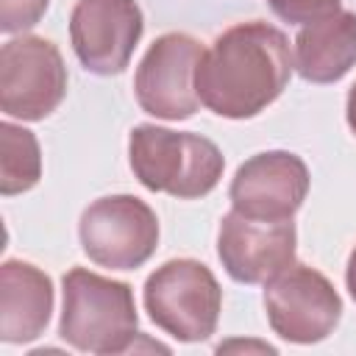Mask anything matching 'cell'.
Listing matches in <instances>:
<instances>
[{"instance_id": "obj_1", "label": "cell", "mask_w": 356, "mask_h": 356, "mask_svg": "<svg viewBox=\"0 0 356 356\" xmlns=\"http://www.w3.org/2000/svg\"><path fill=\"white\" fill-rule=\"evenodd\" d=\"M292 50L281 28L250 19L225 28L195 70L200 106L225 120H250L261 114L286 89L292 75Z\"/></svg>"}, {"instance_id": "obj_18", "label": "cell", "mask_w": 356, "mask_h": 356, "mask_svg": "<svg viewBox=\"0 0 356 356\" xmlns=\"http://www.w3.org/2000/svg\"><path fill=\"white\" fill-rule=\"evenodd\" d=\"M345 117H348V128H350V131H353V136H356V83H353V86H350V92H348Z\"/></svg>"}, {"instance_id": "obj_2", "label": "cell", "mask_w": 356, "mask_h": 356, "mask_svg": "<svg viewBox=\"0 0 356 356\" xmlns=\"http://www.w3.org/2000/svg\"><path fill=\"white\" fill-rule=\"evenodd\" d=\"M61 289L64 306L58 337L70 348L97 356H114L134 348V339L139 337V314L131 284L86 267H72L64 273Z\"/></svg>"}, {"instance_id": "obj_9", "label": "cell", "mask_w": 356, "mask_h": 356, "mask_svg": "<svg viewBox=\"0 0 356 356\" xmlns=\"http://www.w3.org/2000/svg\"><path fill=\"white\" fill-rule=\"evenodd\" d=\"M145 33L136 0H78L70 14V42L95 75H120Z\"/></svg>"}, {"instance_id": "obj_12", "label": "cell", "mask_w": 356, "mask_h": 356, "mask_svg": "<svg viewBox=\"0 0 356 356\" xmlns=\"http://www.w3.org/2000/svg\"><path fill=\"white\" fill-rule=\"evenodd\" d=\"M53 300V281L44 270L22 259H6L0 264V339L25 345L42 337Z\"/></svg>"}, {"instance_id": "obj_13", "label": "cell", "mask_w": 356, "mask_h": 356, "mask_svg": "<svg viewBox=\"0 0 356 356\" xmlns=\"http://www.w3.org/2000/svg\"><path fill=\"white\" fill-rule=\"evenodd\" d=\"M295 70L309 83H337L356 64V14L337 11L295 36Z\"/></svg>"}, {"instance_id": "obj_10", "label": "cell", "mask_w": 356, "mask_h": 356, "mask_svg": "<svg viewBox=\"0 0 356 356\" xmlns=\"http://www.w3.org/2000/svg\"><path fill=\"white\" fill-rule=\"evenodd\" d=\"M309 167L298 153L289 150H264L239 164L228 197L234 211L278 222L292 220L309 195Z\"/></svg>"}, {"instance_id": "obj_7", "label": "cell", "mask_w": 356, "mask_h": 356, "mask_svg": "<svg viewBox=\"0 0 356 356\" xmlns=\"http://www.w3.org/2000/svg\"><path fill=\"white\" fill-rule=\"evenodd\" d=\"M270 328L292 345H314L334 334L342 317V298L314 267L292 261L264 284Z\"/></svg>"}, {"instance_id": "obj_6", "label": "cell", "mask_w": 356, "mask_h": 356, "mask_svg": "<svg viewBox=\"0 0 356 356\" xmlns=\"http://www.w3.org/2000/svg\"><path fill=\"white\" fill-rule=\"evenodd\" d=\"M64 95L67 67L50 39L22 33L0 47V108L6 117L39 122L61 106Z\"/></svg>"}, {"instance_id": "obj_16", "label": "cell", "mask_w": 356, "mask_h": 356, "mask_svg": "<svg viewBox=\"0 0 356 356\" xmlns=\"http://www.w3.org/2000/svg\"><path fill=\"white\" fill-rule=\"evenodd\" d=\"M47 6L50 0H0V31L22 33L33 28L44 17Z\"/></svg>"}, {"instance_id": "obj_11", "label": "cell", "mask_w": 356, "mask_h": 356, "mask_svg": "<svg viewBox=\"0 0 356 356\" xmlns=\"http://www.w3.org/2000/svg\"><path fill=\"white\" fill-rule=\"evenodd\" d=\"M295 245L298 231L292 220L264 222L234 209L220 220L217 256L236 284H267L295 261Z\"/></svg>"}, {"instance_id": "obj_14", "label": "cell", "mask_w": 356, "mask_h": 356, "mask_svg": "<svg viewBox=\"0 0 356 356\" xmlns=\"http://www.w3.org/2000/svg\"><path fill=\"white\" fill-rule=\"evenodd\" d=\"M0 147H3V156H0L3 197L33 189L42 178V150H39V139L33 136V131L6 120L0 125Z\"/></svg>"}, {"instance_id": "obj_17", "label": "cell", "mask_w": 356, "mask_h": 356, "mask_svg": "<svg viewBox=\"0 0 356 356\" xmlns=\"http://www.w3.org/2000/svg\"><path fill=\"white\" fill-rule=\"evenodd\" d=\"M345 286H348V292H350V298H353V303H356V245H353V250H350V256H348Z\"/></svg>"}, {"instance_id": "obj_15", "label": "cell", "mask_w": 356, "mask_h": 356, "mask_svg": "<svg viewBox=\"0 0 356 356\" xmlns=\"http://www.w3.org/2000/svg\"><path fill=\"white\" fill-rule=\"evenodd\" d=\"M273 14L289 25H309L339 11L342 0H267Z\"/></svg>"}, {"instance_id": "obj_3", "label": "cell", "mask_w": 356, "mask_h": 356, "mask_svg": "<svg viewBox=\"0 0 356 356\" xmlns=\"http://www.w3.org/2000/svg\"><path fill=\"white\" fill-rule=\"evenodd\" d=\"M128 161L145 189L178 200L209 195L225 170V159L211 139L150 122L134 125L128 136Z\"/></svg>"}, {"instance_id": "obj_5", "label": "cell", "mask_w": 356, "mask_h": 356, "mask_svg": "<svg viewBox=\"0 0 356 356\" xmlns=\"http://www.w3.org/2000/svg\"><path fill=\"white\" fill-rule=\"evenodd\" d=\"M78 236L97 267L136 270L159 248V217L136 195H106L83 209Z\"/></svg>"}, {"instance_id": "obj_4", "label": "cell", "mask_w": 356, "mask_h": 356, "mask_svg": "<svg viewBox=\"0 0 356 356\" xmlns=\"http://www.w3.org/2000/svg\"><path fill=\"white\" fill-rule=\"evenodd\" d=\"M147 317L178 342H203L217 331L222 289L197 259H170L156 267L142 289Z\"/></svg>"}, {"instance_id": "obj_8", "label": "cell", "mask_w": 356, "mask_h": 356, "mask_svg": "<svg viewBox=\"0 0 356 356\" xmlns=\"http://www.w3.org/2000/svg\"><path fill=\"white\" fill-rule=\"evenodd\" d=\"M203 44L189 33H161L145 50L134 92L145 114L159 120H186L197 111L200 97L195 92V70L200 64Z\"/></svg>"}]
</instances>
